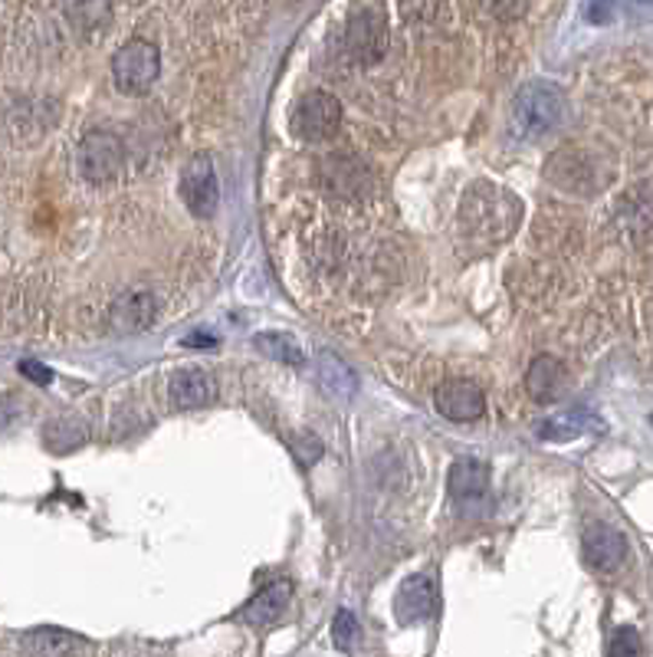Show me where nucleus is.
<instances>
[{
  "instance_id": "f257e3e1",
  "label": "nucleus",
  "mask_w": 653,
  "mask_h": 657,
  "mask_svg": "<svg viewBox=\"0 0 653 657\" xmlns=\"http://www.w3.org/2000/svg\"><path fill=\"white\" fill-rule=\"evenodd\" d=\"M519 211V201L500 185H476L460 204V227L482 247H493L516 231Z\"/></svg>"
},
{
  "instance_id": "f8f14e48",
  "label": "nucleus",
  "mask_w": 653,
  "mask_h": 657,
  "mask_svg": "<svg viewBox=\"0 0 653 657\" xmlns=\"http://www.w3.org/2000/svg\"><path fill=\"white\" fill-rule=\"evenodd\" d=\"M489 493V467L479 460H456L450 470V497L463 507L469 504H486Z\"/></svg>"
},
{
  "instance_id": "39448f33",
  "label": "nucleus",
  "mask_w": 653,
  "mask_h": 657,
  "mask_svg": "<svg viewBox=\"0 0 653 657\" xmlns=\"http://www.w3.org/2000/svg\"><path fill=\"white\" fill-rule=\"evenodd\" d=\"M79 175L89 185H105L122 172V141L112 132H89L79 141Z\"/></svg>"
},
{
  "instance_id": "9b49d317",
  "label": "nucleus",
  "mask_w": 653,
  "mask_h": 657,
  "mask_svg": "<svg viewBox=\"0 0 653 657\" xmlns=\"http://www.w3.org/2000/svg\"><path fill=\"white\" fill-rule=\"evenodd\" d=\"M394 611L401 624H420L437 611V592L427 575H411L394 595Z\"/></svg>"
},
{
  "instance_id": "9d476101",
  "label": "nucleus",
  "mask_w": 653,
  "mask_h": 657,
  "mask_svg": "<svg viewBox=\"0 0 653 657\" xmlns=\"http://www.w3.org/2000/svg\"><path fill=\"white\" fill-rule=\"evenodd\" d=\"M627 559V540L614 526H591L585 533V562L594 572H614Z\"/></svg>"
},
{
  "instance_id": "f3484780",
  "label": "nucleus",
  "mask_w": 653,
  "mask_h": 657,
  "mask_svg": "<svg viewBox=\"0 0 653 657\" xmlns=\"http://www.w3.org/2000/svg\"><path fill=\"white\" fill-rule=\"evenodd\" d=\"M289 598H292V585L289 582H273L260 595H253V602H247L240 618L247 624H253V628H266V624L279 621V615L286 611Z\"/></svg>"
},
{
  "instance_id": "6e6552de",
  "label": "nucleus",
  "mask_w": 653,
  "mask_h": 657,
  "mask_svg": "<svg viewBox=\"0 0 653 657\" xmlns=\"http://www.w3.org/2000/svg\"><path fill=\"white\" fill-rule=\"evenodd\" d=\"M434 408L450 421H476L486 411V398H482L479 385H473L466 379H450L437 388Z\"/></svg>"
},
{
  "instance_id": "a211bd4d",
  "label": "nucleus",
  "mask_w": 653,
  "mask_h": 657,
  "mask_svg": "<svg viewBox=\"0 0 653 657\" xmlns=\"http://www.w3.org/2000/svg\"><path fill=\"white\" fill-rule=\"evenodd\" d=\"M315 372H318V385H322L325 395L342 398V401L355 398V392H359V379H355V372H352V369H349L336 352H318V359H315Z\"/></svg>"
},
{
  "instance_id": "0eeeda50",
  "label": "nucleus",
  "mask_w": 653,
  "mask_h": 657,
  "mask_svg": "<svg viewBox=\"0 0 653 657\" xmlns=\"http://www.w3.org/2000/svg\"><path fill=\"white\" fill-rule=\"evenodd\" d=\"M346 47H349L355 63H365V66L378 63L388 53V24H385V17L378 11H359L349 21Z\"/></svg>"
},
{
  "instance_id": "393cba45",
  "label": "nucleus",
  "mask_w": 653,
  "mask_h": 657,
  "mask_svg": "<svg viewBox=\"0 0 653 657\" xmlns=\"http://www.w3.org/2000/svg\"><path fill=\"white\" fill-rule=\"evenodd\" d=\"M292 454H296V460L299 463H315L318 457H322V441L315 437V434H305V437H292Z\"/></svg>"
},
{
  "instance_id": "aec40b11",
  "label": "nucleus",
  "mask_w": 653,
  "mask_h": 657,
  "mask_svg": "<svg viewBox=\"0 0 653 657\" xmlns=\"http://www.w3.org/2000/svg\"><path fill=\"white\" fill-rule=\"evenodd\" d=\"M24 647L34 650V654H73V650H89V644L70 631H60V628H40V631H30L24 637Z\"/></svg>"
},
{
  "instance_id": "ddd939ff",
  "label": "nucleus",
  "mask_w": 653,
  "mask_h": 657,
  "mask_svg": "<svg viewBox=\"0 0 653 657\" xmlns=\"http://www.w3.org/2000/svg\"><path fill=\"white\" fill-rule=\"evenodd\" d=\"M565 385H568V372H565V365L555 356H539L529 365V372H526V388L542 405L558 401L562 392H565Z\"/></svg>"
},
{
  "instance_id": "4468645a",
  "label": "nucleus",
  "mask_w": 653,
  "mask_h": 657,
  "mask_svg": "<svg viewBox=\"0 0 653 657\" xmlns=\"http://www.w3.org/2000/svg\"><path fill=\"white\" fill-rule=\"evenodd\" d=\"M322 175H325V182H329V188H336L339 195H359V191L372 188V172L359 158H349V154L325 158Z\"/></svg>"
},
{
  "instance_id": "2eb2a0df",
  "label": "nucleus",
  "mask_w": 653,
  "mask_h": 657,
  "mask_svg": "<svg viewBox=\"0 0 653 657\" xmlns=\"http://www.w3.org/2000/svg\"><path fill=\"white\" fill-rule=\"evenodd\" d=\"M168 395L175 408H201L217 398V382L204 369H185L172 379Z\"/></svg>"
},
{
  "instance_id": "b1692460",
  "label": "nucleus",
  "mask_w": 653,
  "mask_h": 657,
  "mask_svg": "<svg viewBox=\"0 0 653 657\" xmlns=\"http://www.w3.org/2000/svg\"><path fill=\"white\" fill-rule=\"evenodd\" d=\"M617 11H620V0H588L585 4V17L598 27L611 24L617 17Z\"/></svg>"
},
{
  "instance_id": "dca6fc26",
  "label": "nucleus",
  "mask_w": 653,
  "mask_h": 657,
  "mask_svg": "<svg viewBox=\"0 0 653 657\" xmlns=\"http://www.w3.org/2000/svg\"><path fill=\"white\" fill-rule=\"evenodd\" d=\"M591 431H604V421L598 414H591L588 408H572V411H562V414L539 424V437L555 441V444L575 441V437L591 434Z\"/></svg>"
},
{
  "instance_id": "5701e85b",
  "label": "nucleus",
  "mask_w": 653,
  "mask_h": 657,
  "mask_svg": "<svg viewBox=\"0 0 653 657\" xmlns=\"http://www.w3.org/2000/svg\"><path fill=\"white\" fill-rule=\"evenodd\" d=\"M607 654H611V657L643 654V644H640V637H637L633 628H620V631H614V637H611V644H607Z\"/></svg>"
},
{
  "instance_id": "cd10ccee",
  "label": "nucleus",
  "mask_w": 653,
  "mask_h": 657,
  "mask_svg": "<svg viewBox=\"0 0 653 657\" xmlns=\"http://www.w3.org/2000/svg\"><path fill=\"white\" fill-rule=\"evenodd\" d=\"M650 424H653V418H650Z\"/></svg>"
},
{
  "instance_id": "6ab92c4d",
  "label": "nucleus",
  "mask_w": 653,
  "mask_h": 657,
  "mask_svg": "<svg viewBox=\"0 0 653 657\" xmlns=\"http://www.w3.org/2000/svg\"><path fill=\"white\" fill-rule=\"evenodd\" d=\"M66 17L79 34H96L112 21V0H66Z\"/></svg>"
},
{
  "instance_id": "1a4fd4ad",
  "label": "nucleus",
  "mask_w": 653,
  "mask_h": 657,
  "mask_svg": "<svg viewBox=\"0 0 653 657\" xmlns=\"http://www.w3.org/2000/svg\"><path fill=\"white\" fill-rule=\"evenodd\" d=\"M154 296L148 289H128L122 293L112 309H109V325L115 328V333L122 336H131V333H141V328L151 325L154 319Z\"/></svg>"
},
{
  "instance_id": "bb28decb",
  "label": "nucleus",
  "mask_w": 653,
  "mask_h": 657,
  "mask_svg": "<svg viewBox=\"0 0 653 657\" xmlns=\"http://www.w3.org/2000/svg\"><path fill=\"white\" fill-rule=\"evenodd\" d=\"M185 346H194V349H211V346H217V339H214V336H208V333H204V336H201V333H194V336H188V339H185Z\"/></svg>"
},
{
  "instance_id": "412c9836",
  "label": "nucleus",
  "mask_w": 653,
  "mask_h": 657,
  "mask_svg": "<svg viewBox=\"0 0 653 657\" xmlns=\"http://www.w3.org/2000/svg\"><path fill=\"white\" fill-rule=\"evenodd\" d=\"M253 346L263 356H269V359H276L282 365H302V349L286 333H260V336H253Z\"/></svg>"
},
{
  "instance_id": "4be33fe9",
  "label": "nucleus",
  "mask_w": 653,
  "mask_h": 657,
  "mask_svg": "<svg viewBox=\"0 0 653 657\" xmlns=\"http://www.w3.org/2000/svg\"><path fill=\"white\" fill-rule=\"evenodd\" d=\"M362 628H359V618L349 611V608H339L336 621H332V637H336V647L339 650H352L355 641H359Z\"/></svg>"
},
{
  "instance_id": "a878e982",
  "label": "nucleus",
  "mask_w": 653,
  "mask_h": 657,
  "mask_svg": "<svg viewBox=\"0 0 653 657\" xmlns=\"http://www.w3.org/2000/svg\"><path fill=\"white\" fill-rule=\"evenodd\" d=\"M21 369H24V375H27L30 382H40V385H50V382H53V372H50L47 365H40V362H24Z\"/></svg>"
},
{
  "instance_id": "423d86ee",
  "label": "nucleus",
  "mask_w": 653,
  "mask_h": 657,
  "mask_svg": "<svg viewBox=\"0 0 653 657\" xmlns=\"http://www.w3.org/2000/svg\"><path fill=\"white\" fill-rule=\"evenodd\" d=\"M181 198L191 208V214H198V218H211L217 211V204H221V185H217L211 158L198 154V158H191L185 164V172H181Z\"/></svg>"
},
{
  "instance_id": "f03ea898",
  "label": "nucleus",
  "mask_w": 653,
  "mask_h": 657,
  "mask_svg": "<svg viewBox=\"0 0 653 657\" xmlns=\"http://www.w3.org/2000/svg\"><path fill=\"white\" fill-rule=\"evenodd\" d=\"M562 115H565V96L558 86H552L545 79L526 83L513 106V122L523 132V138L549 135L552 128H558Z\"/></svg>"
},
{
  "instance_id": "7ed1b4c3",
  "label": "nucleus",
  "mask_w": 653,
  "mask_h": 657,
  "mask_svg": "<svg viewBox=\"0 0 653 657\" xmlns=\"http://www.w3.org/2000/svg\"><path fill=\"white\" fill-rule=\"evenodd\" d=\"M158 73H161V57L148 40H128L112 60L115 86L125 96H145L154 86Z\"/></svg>"
},
{
  "instance_id": "20e7f679",
  "label": "nucleus",
  "mask_w": 653,
  "mask_h": 657,
  "mask_svg": "<svg viewBox=\"0 0 653 657\" xmlns=\"http://www.w3.org/2000/svg\"><path fill=\"white\" fill-rule=\"evenodd\" d=\"M342 122V102L332 92H305L292 112V135L305 138V141H322L329 138Z\"/></svg>"
}]
</instances>
